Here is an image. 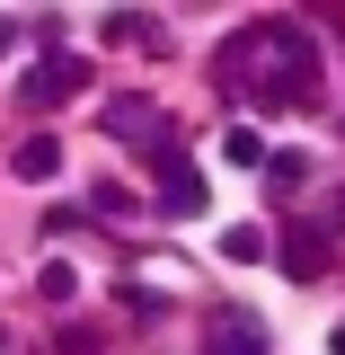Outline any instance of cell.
I'll list each match as a JSON object with an SVG mask.
<instances>
[{
  "mask_svg": "<svg viewBox=\"0 0 345 355\" xmlns=\"http://www.w3.org/2000/svg\"><path fill=\"white\" fill-rule=\"evenodd\" d=\"M230 62H257V107H301L310 80H319V44H310L301 18H265L230 44Z\"/></svg>",
  "mask_w": 345,
  "mask_h": 355,
  "instance_id": "cell-1",
  "label": "cell"
},
{
  "mask_svg": "<svg viewBox=\"0 0 345 355\" xmlns=\"http://www.w3.org/2000/svg\"><path fill=\"white\" fill-rule=\"evenodd\" d=\"M106 133H115L124 151H151V160L177 151V125H169V107H160V98H115V107H106Z\"/></svg>",
  "mask_w": 345,
  "mask_h": 355,
  "instance_id": "cell-2",
  "label": "cell"
},
{
  "mask_svg": "<svg viewBox=\"0 0 345 355\" xmlns=\"http://www.w3.org/2000/svg\"><path fill=\"white\" fill-rule=\"evenodd\" d=\"M71 89H88V62L80 53H44L36 71L18 80V107H53V98H71Z\"/></svg>",
  "mask_w": 345,
  "mask_h": 355,
  "instance_id": "cell-3",
  "label": "cell"
},
{
  "mask_svg": "<svg viewBox=\"0 0 345 355\" xmlns=\"http://www.w3.org/2000/svg\"><path fill=\"white\" fill-rule=\"evenodd\" d=\"M151 169H160V214H169V222H186V214H204V178L186 169L177 151H160Z\"/></svg>",
  "mask_w": 345,
  "mask_h": 355,
  "instance_id": "cell-4",
  "label": "cell"
},
{
  "mask_svg": "<svg viewBox=\"0 0 345 355\" xmlns=\"http://www.w3.org/2000/svg\"><path fill=\"white\" fill-rule=\"evenodd\" d=\"M274 258H283V275H292V284H319V231H283V240H274Z\"/></svg>",
  "mask_w": 345,
  "mask_h": 355,
  "instance_id": "cell-5",
  "label": "cell"
},
{
  "mask_svg": "<svg viewBox=\"0 0 345 355\" xmlns=\"http://www.w3.org/2000/svg\"><path fill=\"white\" fill-rule=\"evenodd\" d=\"M221 160H230V169H265V133L257 125H230L221 133Z\"/></svg>",
  "mask_w": 345,
  "mask_h": 355,
  "instance_id": "cell-6",
  "label": "cell"
},
{
  "mask_svg": "<svg viewBox=\"0 0 345 355\" xmlns=\"http://www.w3.org/2000/svg\"><path fill=\"white\" fill-rule=\"evenodd\" d=\"M62 169V142H53V133H27V142H18V178H53Z\"/></svg>",
  "mask_w": 345,
  "mask_h": 355,
  "instance_id": "cell-7",
  "label": "cell"
},
{
  "mask_svg": "<svg viewBox=\"0 0 345 355\" xmlns=\"http://www.w3.org/2000/svg\"><path fill=\"white\" fill-rule=\"evenodd\" d=\"M301 178H310L301 151H274V160H265V196H301Z\"/></svg>",
  "mask_w": 345,
  "mask_h": 355,
  "instance_id": "cell-8",
  "label": "cell"
},
{
  "mask_svg": "<svg viewBox=\"0 0 345 355\" xmlns=\"http://www.w3.org/2000/svg\"><path fill=\"white\" fill-rule=\"evenodd\" d=\"M213 355H265V338L248 329V320H221V329H213Z\"/></svg>",
  "mask_w": 345,
  "mask_h": 355,
  "instance_id": "cell-9",
  "label": "cell"
},
{
  "mask_svg": "<svg viewBox=\"0 0 345 355\" xmlns=\"http://www.w3.org/2000/svg\"><path fill=\"white\" fill-rule=\"evenodd\" d=\"M221 258H239V266H257V258H265V231H248V222H239V231H221Z\"/></svg>",
  "mask_w": 345,
  "mask_h": 355,
  "instance_id": "cell-10",
  "label": "cell"
},
{
  "mask_svg": "<svg viewBox=\"0 0 345 355\" xmlns=\"http://www.w3.org/2000/svg\"><path fill=\"white\" fill-rule=\"evenodd\" d=\"M36 284H44V302H71V293H80V275H71V266H62V258H53V266H44V275H36Z\"/></svg>",
  "mask_w": 345,
  "mask_h": 355,
  "instance_id": "cell-11",
  "label": "cell"
},
{
  "mask_svg": "<svg viewBox=\"0 0 345 355\" xmlns=\"http://www.w3.org/2000/svg\"><path fill=\"white\" fill-rule=\"evenodd\" d=\"M106 36H115V44H124V36L151 44V18H142V9H115V18H106Z\"/></svg>",
  "mask_w": 345,
  "mask_h": 355,
  "instance_id": "cell-12",
  "label": "cell"
},
{
  "mask_svg": "<svg viewBox=\"0 0 345 355\" xmlns=\"http://www.w3.org/2000/svg\"><path fill=\"white\" fill-rule=\"evenodd\" d=\"M319 231H345V187L328 196V205H319Z\"/></svg>",
  "mask_w": 345,
  "mask_h": 355,
  "instance_id": "cell-13",
  "label": "cell"
},
{
  "mask_svg": "<svg viewBox=\"0 0 345 355\" xmlns=\"http://www.w3.org/2000/svg\"><path fill=\"white\" fill-rule=\"evenodd\" d=\"M9 44H18V18H0V53H9Z\"/></svg>",
  "mask_w": 345,
  "mask_h": 355,
  "instance_id": "cell-14",
  "label": "cell"
},
{
  "mask_svg": "<svg viewBox=\"0 0 345 355\" xmlns=\"http://www.w3.org/2000/svg\"><path fill=\"white\" fill-rule=\"evenodd\" d=\"M337 355H345V329H337Z\"/></svg>",
  "mask_w": 345,
  "mask_h": 355,
  "instance_id": "cell-15",
  "label": "cell"
}]
</instances>
